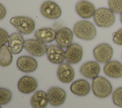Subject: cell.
I'll list each match as a JSON object with an SVG mask.
<instances>
[{
  "label": "cell",
  "mask_w": 122,
  "mask_h": 108,
  "mask_svg": "<svg viewBox=\"0 0 122 108\" xmlns=\"http://www.w3.org/2000/svg\"><path fill=\"white\" fill-rule=\"evenodd\" d=\"M73 31L79 38L90 41L93 39L96 36L97 30L92 23L87 20H80L73 26Z\"/></svg>",
  "instance_id": "6da1fadb"
},
{
  "label": "cell",
  "mask_w": 122,
  "mask_h": 108,
  "mask_svg": "<svg viewBox=\"0 0 122 108\" xmlns=\"http://www.w3.org/2000/svg\"><path fill=\"white\" fill-rule=\"evenodd\" d=\"M92 89L93 94L99 98L109 96L112 91V86L110 81L102 76H97L93 79Z\"/></svg>",
  "instance_id": "7a4b0ae2"
},
{
  "label": "cell",
  "mask_w": 122,
  "mask_h": 108,
  "mask_svg": "<svg viewBox=\"0 0 122 108\" xmlns=\"http://www.w3.org/2000/svg\"><path fill=\"white\" fill-rule=\"evenodd\" d=\"M93 18L96 25L101 27H111L115 21L114 13L110 9L104 7L96 9Z\"/></svg>",
  "instance_id": "3957f363"
},
{
  "label": "cell",
  "mask_w": 122,
  "mask_h": 108,
  "mask_svg": "<svg viewBox=\"0 0 122 108\" xmlns=\"http://www.w3.org/2000/svg\"><path fill=\"white\" fill-rule=\"evenodd\" d=\"M10 24L20 33L24 35L31 34L35 28V21L26 16H16L10 19Z\"/></svg>",
  "instance_id": "277c9868"
},
{
  "label": "cell",
  "mask_w": 122,
  "mask_h": 108,
  "mask_svg": "<svg viewBox=\"0 0 122 108\" xmlns=\"http://www.w3.org/2000/svg\"><path fill=\"white\" fill-rule=\"evenodd\" d=\"M113 54V48L107 43H101L93 49V54L95 60L101 63H106L112 59Z\"/></svg>",
  "instance_id": "5b68a950"
},
{
  "label": "cell",
  "mask_w": 122,
  "mask_h": 108,
  "mask_svg": "<svg viewBox=\"0 0 122 108\" xmlns=\"http://www.w3.org/2000/svg\"><path fill=\"white\" fill-rule=\"evenodd\" d=\"M24 48L31 55L41 57L46 54L48 46L45 43L36 39H29L25 41Z\"/></svg>",
  "instance_id": "8992f818"
},
{
  "label": "cell",
  "mask_w": 122,
  "mask_h": 108,
  "mask_svg": "<svg viewBox=\"0 0 122 108\" xmlns=\"http://www.w3.org/2000/svg\"><path fill=\"white\" fill-rule=\"evenodd\" d=\"M40 11L43 17L50 19H58L61 15V8L57 3L51 0L44 1L41 5Z\"/></svg>",
  "instance_id": "52a82bcc"
},
{
  "label": "cell",
  "mask_w": 122,
  "mask_h": 108,
  "mask_svg": "<svg viewBox=\"0 0 122 108\" xmlns=\"http://www.w3.org/2000/svg\"><path fill=\"white\" fill-rule=\"evenodd\" d=\"M49 102L53 106H60L65 101L66 93L65 90L58 87L50 88L47 92Z\"/></svg>",
  "instance_id": "ba28073f"
},
{
  "label": "cell",
  "mask_w": 122,
  "mask_h": 108,
  "mask_svg": "<svg viewBox=\"0 0 122 108\" xmlns=\"http://www.w3.org/2000/svg\"><path fill=\"white\" fill-rule=\"evenodd\" d=\"M46 55L51 63L60 64L65 59V51L58 45H51L48 46Z\"/></svg>",
  "instance_id": "9c48e42d"
},
{
  "label": "cell",
  "mask_w": 122,
  "mask_h": 108,
  "mask_svg": "<svg viewBox=\"0 0 122 108\" xmlns=\"http://www.w3.org/2000/svg\"><path fill=\"white\" fill-rule=\"evenodd\" d=\"M83 49L81 46L77 43H73L67 48L65 51V60L70 64H76L81 60Z\"/></svg>",
  "instance_id": "30bf717a"
},
{
  "label": "cell",
  "mask_w": 122,
  "mask_h": 108,
  "mask_svg": "<svg viewBox=\"0 0 122 108\" xmlns=\"http://www.w3.org/2000/svg\"><path fill=\"white\" fill-rule=\"evenodd\" d=\"M75 11L81 18L89 19L93 16L96 10L92 3L88 1L82 0L76 4Z\"/></svg>",
  "instance_id": "8fae6325"
},
{
  "label": "cell",
  "mask_w": 122,
  "mask_h": 108,
  "mask_svg": "<svg viewBox=\"0 0 122 108\" xmlns=\"http://www.w3.org/2000/svg\"><path fill=\"white\" fill-rule=\"evenodd\" d=\"M18 69L20 71L29 73L35 71L38 67V63L34 58L27 55L18 58L16 62Z\"/></svg>",
  "instance_id": "7c38bea8"
},
{
  "label": "cell",
  "mask_w": 122,
  "mask_h": 108,
  "mask_svg": "<svg viewBox=\"0 0 122 108\" xmlns=\"http://www.w3.org/2000/svg\"><path fill=\"white\" fill-rule=\"evenodd\" d=\"M73 34L67 27H63L57 32L56 42L62 48H67L72 44Z\"/></svg>",
  "instance_id": "4fadbf2b"
},
{
  "label": "cell",
  "mask_w": 122,
  "mask_h": 108,
  "mask_svg": "<svg viewBox=\"0 0 122 108\" xmlns=\"http://www.w3.org/2000/svg\"><path fill=\"white\" fill-rule=\"evenodd\" d=\"M75 72L72 67L67 63H62L59 66L57 75L58 79L62 82L68 83L72 81Z\"/></svg>",
  "instance_id": "5bb4252c"
},
{
  "label": "cell",
  "mask_w": 122,
  "mask_h": 108,
  "mask_svg": "<svg viewBox=\"0 0 122 108\" xmlns=\"http://www.w3.org/2000/svg\"><path fill=\"white\" fill-rule=\"evenodd\" d=\"M17 86L20 92L24 94H30L36 90L38 82L34 78L25 75L19 80Z\"/></svg>",
  "instance_id": "9a60e30c"
},
{
  "label": "cell",
  "mask_w": 122,
  "mask_h": 108,
  "mask_svg": "<svg viewBox=\"0 0 122 108\" xmlns=\"http://www.w3.org/2000/svg\"><path fill=\"white\" fill-rule=\"evenodd\" d=\"M101 70L99 64L95 61H89L83 63L80 68V72L85 77L93 79L98 76Z\"/></svg>",
  "instance_id": "2e32d148"
},
{
  "label": "cell",
  "mask_w": 122,
  "mask_h": 108,
  "mask_svg": "<svg viewBox=\"0 0 122 108\" xmlns=\"http://www.w3.org/2000/svg\"><path fill=\"white\" fill-rule=\"evenodd\" d=\"M9 46L13 54H18L21 52L24 46L25 40L20 33L14 32L10 36Z\"/></svg>",
  "instance_id": "e0dca14e"
},
{
  "label": "cell",
  "mask_w": 122,
  "mask_h": 108,
  "mask_svg": "<svg viewBox=\"0 0 122 108\" xmlns=\"http://www.w3.org/2000/svg\"><path fill=\"white\" fill-rule=\"evenodd\" d=\"M103 72L109 77L120 78L122 77V64L116 60L110 61L104 65Z\"/></svg>",
  "instance_id": "ac0fdd59"
},
{
  "label": "cell",
  "mask_w": 122,
  "mask_h": 108,
  "mask_svg": "<svg viewBox=\"0 0 122 108\" xmlns=\"http://www.w3.org/2000/svg\"><path fill=\"white\" fill-rule=\"evenodd\" d=\"M91 87L89 83L85 80L79 79L73 82L71 86V91L78 96H85L90 92Z\"/></svg>",
  "instance_id": "d6986e66"
},
{
  "label": "cell",
  "mask_w": 122,
  "mask_h": 108,
  "mask_svg": "<svg viewBox=\"0 0 122 108\" xmlns=\"http://www.w3.org/2000/svg\"><path fill=\"white\" fill-rule=\"evenodd\" d=\"M57 32L51 27H43L37 30L34 33L36 39L44 43L52 42L56 39Z\"/></svg>",
  "instance_id": "ffe728a7"
},
{
  "label": "cell",
  "mask_w": 122,
  "mask_h": 108,
  "mask_svg": "<svg viewBox=\"0 0 122 108\" xmlns=\"http://www.w3.org/2000/svg\"><path fill=\"white\" fill-rule=\"evenodd\" d=\"M48 102L47 94L43 90L35 92L30 99V104L33 108H45Z\"/></svg>",
  "instance_id": "44dd1931"
},
{
  "label": "cell",
  "mask_w": 122,
  "mask_h": 108,
  "mask_svg": "<svg viewBox=\"0 0 122 108\" xmlns=\"http://www.w3.org/2000/svg\"><path fill=\"white\" fill-rule=\"evenodd\" d=\"M12 53L9 46L5 45L0 48V65L2 67H7L12 62Z\"/></svg>",
  "instance_id": "7402d4cb"
},
{
  "label": "cell",
  "mask_w": 122,
  "mask_h": 108,
  "mask_svg": "<svg viewBox=\"0 0 122 108\" xmlns=\"http://www.w3.org/2000/svg\"><path fill=\"white\" fill-rule=\"evenodd\" d=\"M12 94L11 91L7 89L0 88V104L1 105L8 104L11 100Z\"/></svg>",
  "instance_id": "603a6c76"
},
{
  "label": "cell",
  "mask_w": 122,
  "mask_h": 108,
  "mask_svg": "<svg viewBox=\"0 0 122 108\" xmlns=\"http://www.w3.org/2000/svg\"><path fill=\"white\" fill-rule=\"evenodd\" d=\"M109 9L114 13L121 14L122 13V0H108Z\"/></svg>",
  "instance_id": "cb8c5ba5"
},
{
  "label": "cell",
  "mask_w": 122,
  "mask_h": 108,
  "mask_svg": "<svg viewBox=\"0 0 122 108\" xmlns=\"http://www.w3.org/2000/svg\"><path fill=\"white\" fill-rule=\"evenodd\" d=\"M113 103L117 106L122 108V87L117 88L112 96Z\"/></svg>",
  "instance_id": "d4e9b609"
},
{
  "label": "cell",
  "mask_w": 122,
  "mask_h": 108,
  "mask_svg": "<svg viewBox=\"0 0 122 108\" xmlns=\"http://www.w3.org/2000/svg\"><path fill=\"white\" fill-rule=\"evenodd\" d=\"M113 42L119 45L122 46V28L112 34Z\"/></svg>",
  "instance_id": "484cf974"
},
{
  "label": "cell",
  "mask_w": 122,
  "mask_h": 108,
  "mask_svg": "<svg viewBox=\"0 0 122 108\" xmlns=\"http://www.w3.org/2000/svg\"><path fill=\"white\" fill-rule=\"evenodd\" d=\"M0 46L5 45L6 43L9 42V39L10 36L8 34V33L4 29L1 28H0Z\"/></svg>",
  "instance_id": "4316f807"
},
{
  "label": "cell",
  "mask_w": 122,
  "mask_h": 108,
  "mask_svg": "<svg viewBox=\"0 0 122 108\" xmlns=\"http://www.w3.org/2000/svg\"><path fill=\"white\" fill-rule=\"evenodd\" d=\"M7 13L6 9L5 7L2 4V3L0 4V19L2 20L3 19Z\"/></svg>",
  "instance_id": "83f0119b"
},
{
  "label": "cell",
  "mask_w": 122,
  "mask_h": 108,
  "mask_svg": "<svg viewBox=\"0 0 122 108\" xmlns=\"http://www.w3.org/2000/svg\"><path fill=\"white\" fill-rule=\"evenodd\" d=\"M120 21L122 24V13L121 14V15H120Z\"/></svg>",
  "instance_id": "f1b7e54d"
},
{
  "label": "cell",
  "mask_w": 122,
  "mask_h": 108,
  "mask_svg": "<svg viewBox=\"0 0 122 108\" xmlns=\"http://www.w3.org/2000/svg\"><path fill=\"white\" fill-rule=\"evenodd\" d=\"M0 108H1V107H0Z\"/></svg>",
  "instance_id": "f546056e"
}]
</instances>
